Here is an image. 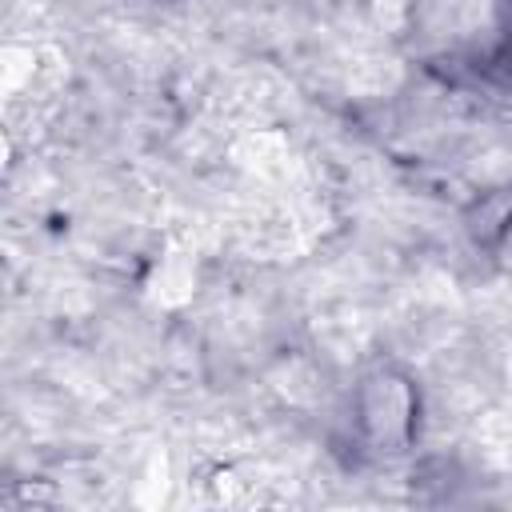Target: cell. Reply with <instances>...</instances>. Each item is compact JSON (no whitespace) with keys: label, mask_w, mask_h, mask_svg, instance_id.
<instances>
[{"label":"cell","mask_w":512,"mask_h":512,"mask_svg":"<svg viewBox=\"0 0 512 512\" xmlns=\"http://www.w3.org/2000/svg\"><path fill=\"white\" fill-rule=\"evenodd\" d=\"M348 424L356 436V448L364 456H396L404 452L420 432V388L416 380L396 368L380 364L360 376L348 404Z\"/></svg>","instance_id":"1"},{"label":"cell","mask_w":512,"mask_h":512,"mask_svg":"<svg viewBox=\"0 0 512 512\" xmlns=\"http://www.w3.org/2000/svg\"><path fill=\"white\" fill-rule=\"evenodd\" d=\"M476 68L496 84H512V0L496 4V44L480 56Z\"/></svg>","instance_id":"2"}]
</instances>
